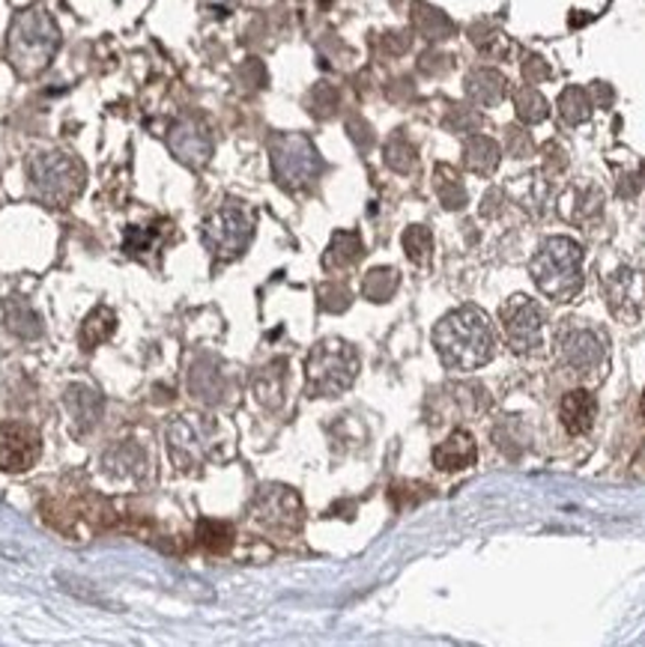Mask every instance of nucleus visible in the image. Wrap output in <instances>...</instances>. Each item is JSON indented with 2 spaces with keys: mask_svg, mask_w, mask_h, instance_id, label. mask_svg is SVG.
<instances>
[{
  "mask_svg": "<svg viewBox=\"0 0 645 647\" xmlns=\"http://www.w3.org/2000/svg\"><path fill=\"white\" fill-rule=\"evenodd\" d=\"M433 346L440 353V362L449 370L472 374L496 355V328L491 316L475 304H463L451 311L433 328Z\"/></svg>",
  "mask_w": 645,
  "mask_h": 647,
  "instance_id": "f257e3e1",
  "label": "nucleus"
},
{
  "mask_svg": "<svg viewBox=\"0 0 645 647\" xmlns=\"http://www.w3.org/2000/svg\"><path fill=\"white\" fill-rule=\"evenodd\" d=\"M57 48H61V28L52 19V12L40 3L15 12L7 36V57L21 78L42 75L52 66Z\"/></svg>",
  "mask_w": 645,
  "mask_h": 647,
  "instance_id": "f03ea898",
  "label": "nucleus"
},
{
  "mask_svg": "<svg viewBox=\"0 0 645 647\" xmlns=\"http://www.w3.org/2000/svg\"><path fill=\"white\" fill-rule=\"evenodd\" d=\"M529 272L547 299L571 302L583 290V248L568 236H553L538 248Z\"/></svg>",
  "mask_w": 645,
  "mask_h": 647,
  "instance_id": "7ed1b4c3",
  "label": "nucleus"
},
{
  "mask_svg": "<svg viewBox=\"0 0 645 647\" xmlns=\"http://www.w3.org/2000/svg\"><path fill=\"white\" fill-rule=\"evenodd\" d=\"M84 164L66 150H36L28 159V183L36 201L49 206H66L84 188Z\"/></svg>",
  "mask_w": 645,
  "mask_h": 647,
  "instance_id": "20e7f679",
  "label": "nucleus"
},
{
  "mask_svg": "<svg viewBox=\"0 0 645 647\" xmlns=\"http://www.w3.org/2000/svg\"><path fill=\"white\" fill-rule=\"evenodd\" d=\"M356 346L341 337H323L305 362V388L311 397H338L356 382L358 376Z\"/></svg>",
  "mask_w": 645,
  "mask_h": 647,
  "instance_id": "39448f33",
  "label": "nucleus"
},
{
  "mask_svg": "<svg viewBox=\"0 0 645 647\" xmlns=\"http://www.w3.org/2000/svg\"><path fill=\"white\" fill-rule=\"evenodd\" d=\"M556 353L565 374L598 379L606 367V337L585 320H565L556 332Z\"/></svg>",
  "mask_w": 645,
  "mask_h": 647,
  "instance_id": "423d86ee",
  "label": "nucleus"
},
{
  "mask_svg": "<svg viewBox=\"0 0 645 647\" xmlns=\"http://www.w3.org/2000/svg\"><path fill=\"white\" fill-rule=\"evenodd\" d=\"M255 236V215L236 201L222 203L204 222V245L215 260H236Z\"/></svg>",
  "mask_w": 645,
  "mask_h": 647,
  "instance_id": "0eeeda50",
  "label": "nucleus"
},
{
  "mask_svg": "<svg viewBox=\"0 0 645 647\" xmlns=\"http://www.w3.org/2000/svg\"><path fill=\"white\" fill-rule=\"evenodd\" d=\"M272 171H276L278 185H284L287 192H299L314 183L323 171L320 152L305 134H276L272 138Z\"/></svg>",
  "mask_w": 645,
  "mask_h": 647,
  "instance_id": "6e6552de",
  "label": "nucleus"
},
{
  "mask_svg": "<svg viewBox=\"0 0 645 647\" xmlns=\"http://www.w3.org/2000/svg\"><path fill=\"white\" fill-rule=\"evenodd\" d=\"M502 328H505V341L517 355L538 353L544 346V332H547V311L544 304L533 295H512L502 304Z\"/></svg>",
  "mask_w": 645,
  "mask_h": 647,
  "instance_id": "1a4fd4ad",
  "label": "nucleus"
},
{
  "mask_svg": "<svg viewBox=\"0 0 645 647\" xmlns=\"http://www.w3.org/2000/svg\"><path fill=\"white\" fill-rule=\"evenodd\" d=\"M42 435L21 421L0 424V472L21 475L40 463Z\"/></svg>",
  "mask_w": 645,
  "mask_h": 647,
  "instance_id": "9d476101",
  "label": "nucleus"
},
{
  "mask_svg": "<svg viewBox=\"0 0 645 647\" xmlns=\"http://www.w3.org/2000/svg\"><path fill=\"white\" fill-rule=\"evenodd\" d=\"M209 435H213V424H206L197 416L176 418L168 430V451L174 456V463L180 468L201 463L209 451Z\"/></svg>",
  "mask_w": 645,
  "mask_h": 647,
  "instance_id": "9b49d317",
  "label": "nucleus"
},
{
  "mask_svg": "<svg viewBox=\"0 0 645 647\" xmlns=\"http://www.w3.org/2000/svg\"><path fill=\"white\" fill-rule=\"evenodd\" d=\"M606 302L619 320H627V323L639 320L645 304L643 278L634 269H619L615 274H610L606 278Z\"/></svg>",
  "mask_w": 645,
  "mask_h": 647,
  "instance_id": "f8f14e48",
  "label": "nucleus"
},
{
  "mask_svg": "<svg viewBox=\"0 0 645 647\" xmlns=\"http://www.w3.org/2000/svg\"><path fill=\"white\" fill-rule=\"evenodd\" d=\"M168 147L174 152L176 159L189 168H204L209 162V155H213V138L206 132L204 126H197V122H176L171 134H168Z\"/></svg>",
  "mask_w": 645,
  "mask_h": 647,
  "instance_id": "ddd939ff",
  "label": "nucleus"
},
{
  "mask_svg": "<svg viewBox=\"0 0 645 647\" xmlns=\"http://www.w3.org/2000/svg\"><path fill=\"white\" fill-rule=\"evenodd\" d=\"M299 496L290 493L287 486H269L260 493L255 505V516L260 522L267 526H284V528H297L299 526Z\"/></svg>",
  "mask_w": 645,
  "mask_h": 647,
  "instance_id": "4468645a",
  "label": "nucleus"
},
{
  "mask_svg": "<svg viewBox=\"0 0 645 647\" xmlns=\"http://www.w3.org/2000/svg\"><path fill=\"white\" fill-rule=\"evenodd\" d=\"M103 395H99L96 388H90V385L75 382L63 391V409L69 412L72 424L78 427V430H90V427H96V421L103 416Z\"/></svg>",
  "mask_w": 645,
  "mask_h": 647,
  "instance_id": "2eb2a0df",
  "label": "nucleus"
},
{
  "mask_svg": "<svg viewBox=\"0 0 645 647\" xmlns=\"http://www.w3.org/2000/svg\"><path fill=\"white\" fill-rule=\"evenodd\" d=\"M479 460V445L466 430H454V433L433 447V465L440 472H463Z\"/></svg>",
  "mask_w": 645,
  "mask_h": 647,
  "instance_id": "dca6fc26",
  "label": "nucleus"
},
{
  "mask_svg": "<svg viewBox=\"0 0 645 647\" xmlns=\"http://www.w3.org/2000/svg\"><path fill=\"white\" fill-rule=\"evenodd\" d=\"M559 416H562V424L568 433L583 435L594 427V418H598V400H594L592 391H585V388H573V391L565 395Z\"/></svg>",
  "mask_w": 645,
  "mask_h": 647,
  "instance_id": "f3484780",
  "label": "nucleus"
},
{
  "mask_svg": "<svg viewBox=\"0 0 645 647\" xmlns=\"http://www.w3.org/2000/svg\"><path fill=\"white\" fill-rule=\"evenodd\" d=\"M284 388H287V362L278 358L272 365H267L260 374L255 376V397L260 406L267 409H278L284 403Z\"/></svg>",
  "mask_w": 645,
  "mask_h": 647,
  "instance_id": "a211bd4d",
  "label": "nucleus"
},
{
  "mask_svg": "<svg viewBox=\"0 0 645 647\" xmlns=\"http://www.w3.org/2000/svg\"><path fill=\"white\" fill-rule=\"evenodd\" d=\"M466 93L479 105H499L502 96L508 93V82L502 78L499 72L493 69H475L466 82Z\"/></svg>",
  "mask_w": 645,
  "mask_h": 647,
  "instance_id": "6ab92c4d",
  "label": "nucleus"
},
{
  "mask_svg": "<svg viewBox=\"0 0 645 647\" xmlns=\"http://www.w3.org/2000/svg\"><path fill=\"white\" fill-rule=\"evenodd\" d=\"M105 472L111 477H138L143 472V451L138 445H123L111 447L108 454H105Z\"/></svg>",
  "mask_w": 645,
  "mask_h": 647,
  "instance_id": "aec40b11",
  "label": "nucleus"
},
{
  "mask_svg": "<svg viewBox=\"0 0 645 647\" xmlns=\"http://www.w3.org/2000/svg\"><path fill=\"white\" fill-rule=\"evenodd\" d=\"M502 152L499 147L491 141V138H472V141H466V150H463V162H466V168H470L472 173H493L496 171V164H499Z\"/></svg>",
  "mask_w": 645,
  "mask_h": 647,
  "instance_id": "412c9836",
  "label": "nucleus"
},
{
  "mask_svg": "<svg viewBox=\"0 0 645 647\" xmlns=\"http://www.w3.org/2000/svg\"><path fill=\"white\" fill-rule=\"evenodd\" d=\"M114 328H117V316H114L111 308L99 304L96 311H90V316H87L82 325L84 349H93V346L105 344V341L114 334Z\"/></svg>",
  "mask_w": 645,
  "mask_h": 647,
  "instance_id": "4be33fe9",
  "label": "nucleus"
},
{
  "mask_svg": "<svg viewBox=\"0 0 645 647\" xmlns=\"http://www.w3.org/2000/svg\"><path fill=\"white\" fill-rule=\"evenodd\" d=\"M362 254H365V248H362V239L356 233H335L332 245H329L326 266L329 269H344V266L358 263Z\"/></svg>",
  "mask_w": 645,
  "mask_h": 647,
  "instance_id": "5701e85b",
  "label": "nucleus"
},
{
  "mask_svg": "<svg viewBox=\"0 0 645 647\" xmlns=\"http://www.w3.org/2000/svg\"><path fill=\"white\" fill-rule=\"evenodd\" d=\"M3 323L19 337H36L40 334V316L33 314L31 304L21 302V299H10L3 304Z\"/></svg>",
  "mask_w": 645,
  "mask_h": 647,
  "instance_id": "b1692460",
  "label": "nucleus"
},
{
  "mask_svg": "<svg viewBox=\"0 0 645 647\" xmlns=\"http://www.w3.org/2000/svg\"><path fill=\"white\" fill-rule=\"evenodd\" d=\"M398 283L400 278L395 269H370L365 283H362V293H365V299H370V302H389L391 295H395V290H398Z\"/></svg>",
  "mask_w": 645,
  "mask_h": 647,
  "instance_id": "393cba45",
  "label": "nucleus"
},
{
  "mask_svg": "<svg viewBox=\"0 0 645 647\" xmlns=\"http://www.w3.org/2000/svg\"><path fill=\"white\" fill-rule=\"evenodd\" d=\"M404 251H407V257H410L412 263H428L430 254H433V236H430L428 227L412 224L410 230L404 233Z\"/></svg>",
  "mask_w": 645,
  "mask_h": 647,
  "instance_id": "a878e982",
  "label": "nucleus"
},
{
  "mask_svg": "<svg viewBox=\"0 0 645 647\" xmlns=\"http://www.w3.org/2000/svg\"><path fill=\"white\" fill-rule=\"evenodd\" d=\"M197 537H201V543H204L209 552H227L230 543H234V531L225 522H201L197 528Z\"/></svg>",
  "mask_w": 645,
  "mask_h": 647,
  "instance_id": "bb28decb",
  "label": "nucleus"
},
{
  "mask_svg": "<svg viewBox=\"0 0 645 647\" xmlns=\"http://www.w3.org/2000/svg\"><path fill=\"white\" fill-rule=\"evenodd\" d=\"M559 108H562V117L568 122H585L589 120V114H592V105H589V99H585L583 90H577V87H571V90L562 93V99H559Z\"/></svg>",
  "mask_w": 645,
  "mask_h": 647,
  "instance_id": "cd10ccee",
  "label": "nucleus"
},
{
  "mask_svg": "<svg viewBox=\"0 0 645 647\" xmlns=\"http://www.w3.org/2000/svg\"><path fill=\"white\" fill-rule=\"evenodd\" d=\"M517 114L523 122H541L550 114V105L538 90H523L517 99Z\"/></svg>",
  "mask_w": 645,
  "mask_h": 647,
  "instance_id": "c85d7f7f",
  "label": "nucleus"
},
{
  "mask_svg": "<svg viewBox=\"0 0 645 647\" xmlns=\"http://www.w3.org/2000/svg\"><path fill=\"white\" fill-rule=\"evenodd\" d=\"M192 376H201V379H206V385H197L195 391H192L197 400H204V403H215V400L222 397V374H218V370H213V367H204V365H195Z\"/></svg>",
  "mask_w": 645,
  "mask_h": 647,
  "instance_id": "c756f323",
  "label": "nucleus"
},
{
  "mask_svg": "<svg viewBox=\"0 0 645 647\" xmlns=\"http://www.w3.org/2000/svg\"><path fill=\"white\" fill-rule=\"evenodd\" d=\"M386 162H389L398 173H410L412 168H416V150H412L407 141L395 138V141L386 147Z\"/></svg>",
  "mask_w": 645,
  "mask_h": 647,
  "instance_id": "7c9ffc66",
  "label": "nucleus"
},
{
  "mask_svg": "<svg viewBox=\"0 0 645 647\" xmlns=\"http://www.w3.org/2000/svg\"><path fill=\"white\" fill-rule=\"evenodd\" d=\"M150 242H153V233L150 230H143V227H129V230H126V251L129 254L147 251Z\"/></svg>",
  "mask_w": 645,
  "mask_h": 647,
  "instance_id": "2f4dec72",
  "label": "nucleus"
},
{
  "mask_svg": "<svg viewBox=\"0 0 645 647\" xmlns=\"http://www.w3.org/2000/svg\"><path fill=\"white\" fill-rule=\"evenodd\" d=\"M209 3H215V7H230L234 0H209Z\"/></svg>",
  "mask_w": 645,
  "mask_h": 647,
  "instance_id": "473e14b6",
  "label": "nucleus"
}]
</instances>
